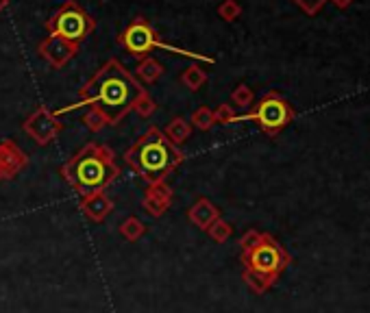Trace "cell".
<instances>
[{
    "instance_id": "cell-1",
    "label": "cell",
    "mask_w": 370,
    "mask_h": 313,
    "mask_svg": "<svg viewBox=\"0 0 370 313\" xmlns=\"http://www.w3.org/2000/svg\"><path fill=\"white\" fill-rule=\"evenodd\" d=\"M146 90L137 78L122 66L118 59H109L101 70H98L90 81L79 90L77 104H68L63 109H57L55 116L68 113L72 109H98L109 122V126H116L122 118H127L133 111L135 100Z\"/></svg>"
},
{
    "instance_id": "cell-2",
    "label": "cell",
    "mask_w": 370,
    "mask_h": 313,
    "mask_svg": "<svg viewBox=\"0 0 370 313\" xmlns=\"http://www.w3.org/2000/svg\"><path fill=\"white\" fill-rule=\"evenodd\" d=\"M59 174L83 198L105 192L120 176V168L116 164V152L109 146L90 142L59 168Z\"/></svg>"
},
{
    "instance_id": "cell-3",
    "label": "cell",
    "mask_w": 370,
    "mask_h": 313,
    "mask_svg": "<svg viewBox=\"0 0 370 313\" xmlns=\"http://www.w3.org/2000/svg\"><path fill=\"white\" fill-rule=\"evenodd\" d=\"M125 161L140 178L153 185L166 180L172 170L185 161V152L172 144L159 126H151L125 152Z\"/></svg>"
},
{
    "instance_id": "cell-4",
    "label": "cell",
    "mask_w": 370,
    "mask_h": 313,
    "mask_svg": "<svg viewBox=\"0 0 370 313\" xmlns=\"http://www.w3.org/2000/svg\"><path fill=\"white\" fill-rule=\"evenodd\" d=\"M118 44L125 48L133 59H144L148 57V52L159 48V50H166L170 55H181V57H187V59H196V61H203V63H216L214 57H207V55H201V52H192V50H183V48H177L172 44H166L164 39H159L157 31L153 29V24L148 22V18L144 16H137L125 31L118 35Z\"/></svg>"
},
{
    "instance_id": "cell-5",
    "label": "cell",
    "mask_w": 370,
    "mask_h": 313,
    "mask_svg": "<svg viewBox=\"0 0 370 313\" xmlns=\"http://www.w3.org/2000/svg\"><path fill=\"white\" fill-rule=\"evenodd\" d=\"M242 264L244 270L261 276L268 285H275L279 274L290 264V254L268 233H261L259 242L253 248L242 250Z\"/></svg>"
},
{
    "instance_id": "cell-6",
    "label": "cell",
    "mask_w": 370,
    "mask_h": 313,
    "mask_svg": "<svg viewBox=\"0 0 370 313\" xmlns=\"http://www.w3.org/2000/svg\"><path fill=\"white\" fill-rule=\"evenodd\" d=\"M44 26L48 35H55L81 46V42H85L96 31V20L77 0H66V3L46 20Z\"/></svg>"
},
{
    "instance_id": "cell-7",
    "label": "cell",
    "mask_w": 370,
    "mask_h": 313,
    "mask_svg": "<svg viewBox=\"0 0 370 313\" xmlns=\"http://www.w3.org/2000/svg\"><path fill=\"white\" fill-rule=\"evenodd\" d=\"M294 116L296 113L292 109V104L285 98H281V94L268 92L257 104H253L251 111L238 116V122H255L264 133L275 137L294 120Z\"/></svg>"
},
{
    "instance_id": "cell-8",
    "label": "cell",
    "mask_w": 370,
    "mask_h": 313,
    "mask_svg": "<svg viewBox=\"0 0 370 313\" xmlns=\"http://www.w3.org/2000/svg\"><path fill=\"white\" fill-rule=\"evenodd\" d=\"M24 133H27L37 146H51L63 130V122L59 120V116H55V111H51L46 104H39V107L22 122Z\"/></svg>"
},
{
    "instance_id": "cell-9",
    "label": "cell",
    "mask_w": 370,
    "mask_h": 313,
    "mask_svg": "<svg viewBox=\"0 0 370 313\" xmlns=\"http://www.w3.org/2000/svg\"><path fill=\"white\" fill-rule=\"evenodd\" d=\"M77 52H79V44L55 37V35H48L37 44V55L55 70H61L68 61H72L77 57Z\"/></svg>"
},
{
    "instance_id": "cell-10",
    "label": "cell",
    "mask_w": 370,
    "mask_h": 313,
    "mask_svg": "<svg viewBox=\"0 0 370 313\" xmlns=\"http://www.w3.org/2000/svg\"><path fill=\"white\" fill-rule=\"evenodd\" d=\"M29 166V156L13 140L0 142V178L13 180L24 168Z\"/></svg>"
},
{
    "instance_id": "cell-11",
    "label": "cell",
    "mask_w": 370,
    "mask_h": 313,
    "mask_svg": "<svg viewBox=\"0 0 370 313\" xmlns=\"http://www.w3.org/2000/svg\"><path fill=\"white\" fill-rule=\"evenodd\" d=\"M172 198H175V194H172V188L168 185L166 180L153 183V185H148L146 192H144L142 207H144V211H146L148 216L161 218V216L168 211V209H170Z\"/></svg>"
},
{
    "instance_id": "cell-12",
    "label": "cell",
    "mask_w": 370,
    "mask_h": 313,
    "mask_svg": "<svg viewBox=\"0 0 370 313\" xmlns=\"http://www.w3.org/2000/svg\"><path fill=\"white\" fill-rule=\"evenodd\" d=\"M79 209L87 220L103 222L113 211V200L107 196V192H96V194L83 196L81 202H79Z\"/></svg>"
},
{
    "instance_id": "cell-13",
    "label": "cell",
    "mask_w": 370,
    "mask_h": 313,
    "mask_svg": "<svg viewBox=\"0 0 370 313\" xmlns=\"http://www.w3.org/2000/svg\"><path fill=\"white\" fill-rule=\"evenodd\" d=\"M218 218H222V216H220V209H218L211 200H207V198H199V200H196V202L187 209V220H190L194 226H199L201 231H207Z\"/></svg>"
},
{
    "instance_id": "cell-14",
    "label": "cell",
    "mask_w": 370,
    "mask_h": 313,
    "mask_svg": "<svg viewBox=\"0 0 370 313\" xmlns=\"http://www.w3.org/2000/svg\"><path fill=\"white\" fill-rule=\"evenodd\" d=\"M190 133H192V124L185 120V118H181V116H177V118H172L170 122H168V126L164 128V135L175 144V146H183L187 140H190Z\"/></svg>"
},
{
    "instance_id": "cell-15",
    "label": "cell",
    "mask_w": 370,
    "mask_h": 313,
    "mask_svg": "<svg viewBox=\"0 0 370 313\" xmlns=\"http://www.w3.org/2000/svg\"><path fill=\"white\" fill-rule=\"evenodd\" d=\"M164 63H159L157 59H153V57H144V59H140L137 61V68H135V74H137V78L142 83H146V85H151V83H155L157 78H161L164 76Z\"/></svg>"
},
{
    "instance_id": "cell-16",
    "label": "cell",
    "mask_w": 370,
    "mask_h": 313,
    "mask_svg": "<svg viewBox=\"0 0 370 313\" xmlns=\"http://www.w3.org/2000/svg\"><path fill=\"white\" fill-rule=\"evenodd\" d=\"M181 83L190 90V92H199L205 83H207V72L201 66H190L183 70L181 74Z\"/></svg>"
},
{
    "instance_id": "cell-17",
    "label": "cell",
    "mask_w": 370,
    "mask_h": 313,
    "mask_svg": "<svg viewBox=\"0 0 370 313\" xmlns=\"http://www.w3.org/2000/svg\"><path fill=\"white\" fill-rule=\"evenodd\" d=\"M120 235L125 238L127 242H137V240H142L144 235H146V224L140 220V218H135V216H131V218H127L125 222L120 224Z\"/></svg>"
},
{
    "instance_id": "cell-18",
    "label": "cell",
    "mask_w": 370,
    "mask_h": 313,
    "mask_svg": "<svg viewBox=\"0 0 370 313\" xmlns=\"http://www.w3.org/2000/svg\"><path fill=\"white\" fill-rule=\"evenodd\" d=\"M231 102L235 104V107L240 109H251L253 102H255V94L249 85L240 83L233 92H231Z\"/></svg>"
},
{
    "instance_id": "cell-19",
    "label": "cell",
    "mask_w": 370,
    "mask_h": 313,
    "mask_svg": "<svg viewBox=\"0 0 370 313\" xmlns=\"http://www.w3.org/2000/svg\"><path fill=\"white\" fill-rule=\"evenodd\" d=\"M209 238H211V242H216V244H225L229 238H231V233H233V226L229 224V222H225L222 218H218L207 231H205Z\"/></svg>"
},
{
    "instance_id": "cell-20",
    "label": "cell",
    "mask_w": 370,
    "mask_h": 313,
    "mask_svg": "<svg viewBox=\"0 0 370 313\" xmlns=\"http://www.w3.org/2000/svg\"><path fill=\"white\" fill-rule=\"evenodd\" d=\"M133 111H135L140 118L148 120V118H151V116L157 111V104H155V100L151 98V94L144 92V94H142V96L135 100V104H133Z\"/></svg>"
},
{
    "instance_id": "cell-21",
    "label": "cell",
    "mask_w": 370,
    "mask_h": 313,
    "mask_svg": "<svg viewBox=\"0 0 370 313\" xmlns=\"http://www.w3.org/2000/svg\"><path fill=\"white\" fill-rule=\"evenodd\" d=\"M83 126L87 128V130H92V133H101V130L105 128V126H109V122H107V118L98 111V109H90L85 116H83Z\"/></svg>"
},
{
    "instance_id": "cell-22",
    "label": "cell",
    "mask_w": 370,
    "mask_h": 313,
    "mask_svg": "<svg viewBox=\"0 0 370 313\" xmlns=\"http://www.w3.org/2000/svg\"><path fill=\"white\" fill-rule=\"evenodd\" d=\"M218 16L225 22H235L242 16V5L238 3V0H222V3L218 5Z\"/></svg>"
},
{
    "instance_id": "cell-23",
    "label": "cell",
    "mask_w": 370,
    "mask_h": 313,
    "mask_svg": "<svg viewBox=\"0 0 370 313\" xmlns=\"http://www.w3.org/2000/svg\"><path fill=\"white\" fill-rule=\"evenodd\" d=\"M192 124L199 130H209L214 126V111L209 107H199L192 113Z\"/></svg>"
},
{
    "instance_id": "cell-24",
    "label": "cell",
    "mask_w": 370,
    "mask_h": 313,
    "mask_svg": "<svg viewBox=\"0 0 370 313\" xmlns=\"http://www.w3.org/2000/svg\"><path fill=\"white\" fill-rule=\"evenodd\" d=\"M238 122V113L233 109V104H218V109L214 111V124H233Z\"/></svg>"
},
{
    "instance_id": "cell-25",
    "label": "cell",
    "mask_w": 370,
    "mask_h": 313,
    "mask_svg": "<svg viewBox=\"0 0 370 313\" xmlns=\"http://www.w3.org/2000/svg\"><path fill=\"white\" fill-rule=\"evenodd\" d=\"M292 3L299 7L303 13H307V16H316L320 9H323L329 0H292Z\"/></svg>"
},
{
    "instance_id": "cell-26",
    "label": "cell",
    "mask_w": 370,
    "mask_h": 313,
    "mask_svg": "<svg viewBox=\"0 0 370 313\" xmlns=\"http://www.w3.org/2000/svg\"><path fill=\"white\" fill-rule=\"evenodd\" d=\"M244 283L249 285L255 294H264V292L268 290V287H270L261 276H257V274H253V272H249V270H244Z\"/></svg>"
},
{
    "instance_id": "cell-27",
    "label": "cell",
    "mask_w": 370,
    "mask_h": 313,
    "mask_svg": "<svg viewBox=\"0 0 370 313\" xmlns=\"http://www.w3.org/2000/svg\"><path fill=\"white\" fill-rule=\"evenodd\" d=\"M259 238H261V233H259V231H249V233H246L244 238L240 240V248H242V250L253 248V246L259 242Z\"/></svg>"
},
{
    "instance_id": "cell-28",
    "label": "cell",
    "mask_w": 370,
    "mask_h": 313,
    "mask_svg": "<svg viewBox=\"0 0 370 313\" xmlns=\"http://www.w3.org/2000/svg\"><path fill=\"white\" fill-rule=\"evenodd\" d=\"M331 3H333L338 9H342V11H344V9H349V7L353 5V0H331Z\"/></svg>"
},
{
    "instance_id": "cell-29",
    "label": "cell",
    "mask_w": 370,
    "mask_h": 313,
    "mask_svg": "<svg viewBox=\"0 0 370 313\" xmlns=\"http://www.w3.org/2000/svg\"><path fill=\"white\" fill-rule=\"evenodd\" d=\"M7 7H9V0H0V13H3Z\"/></svg>"
},
{
    "instance_id": "cell-30",
    "label": "cell",
    "mask_w": 370,
    "mask_h": 313,
    "mask_svg": "<svg viewBox=\"0 0 370 313\" xmlns=\"http://www.w3.org/2000/svg\"><path fill=\"white\" fill-rule=\"evenodd\" d=\"M0 183H3V178H0Z\"/></svg>"
}]
</instances>
